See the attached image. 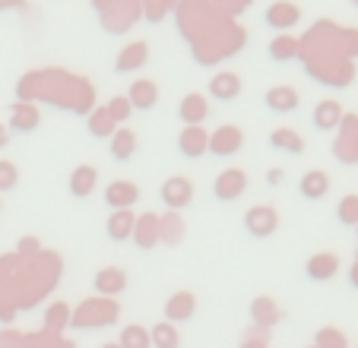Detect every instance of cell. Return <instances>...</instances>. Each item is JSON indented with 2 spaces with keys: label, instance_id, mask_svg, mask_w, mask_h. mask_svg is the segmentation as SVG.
<instances>
[{
  "label": "cell",
  "instance_id": "cell-1",
  "mask_svg": "<svg viewBox=\"0 0 358 348\" xmlns=\"http://www.w3.org/2000/svg\"><path fill=\"white\" fill-rule=\"evenodd\" d=\"M279 225V212L273 206H254L244 215V228H248L254 238H270Z\"/></svg>",
  "mask_w": 358,
  "mask_h": 348
},
{
  "label": "cell",
  "instance_id": "cell-2",
  "mask_svg": "<svg viewBox=\"0 0 358 348\" xmlns=\"http://www.w3.org/2000/svg\"><path fill=\"white\" fill-rule=\"evenodd\" d=\"M244 190H248V174H244L241 168H229V171H222L216 177V184H213V194H216L222 203L238 200Z\"/></svg>",
  "mask_w": 358,
  "mask_h": 348
},
{
  "label": "cell",
  "instance_id": "cell-3",
  "mask_svg": "<svg viewBox=\"0 0 358 348\" xmlns=\"http://www.w3.org/2000/svg\"><path fill=\"white\" fill-rule=\"evenodd\" d=\"M134 244L140 250H152L156 247L159 241H162V225H159V219L152 212L149 215H140V219H136V225H134Z\"/></svg>",
  "mask_w": 358,
  "mask_h": 348
},
{
  "label": "cell",
  "instance_id": "cell-4",
  "mask_svg": "<svg viewBox=\"0 0 358 348\" xmlns=\"http://www.w3.org/2000/svg\"><path fill=\"white\" fill-rule=\"evenodd\" d=\"M190 200H194V184L187 177H169L162 184V203L169 209H184L190 206Z\"/></svg>",
  "mask_w": 358,
  "mask_h": 348
},
{
  "label": "cell",
  "instance_id": "cell-5",
  "mask_svg": "<svg viewBox=\"0 0 358 348\" xmlns=\"http://www.w3.org/2000/svg\"><path fill=\"white\" fill-rule=\"evenodd\" d=\"M178 149H181L184 159H200L210 149V133L203 127H184L178 136Z\"/></svg>",
  "mask_w": 358,
  "mask_h": 348
},
{
  "label": "cell",
  "instance_id": "cell-6",
  "mask_svg": "<svg viewBox=\"0 0 358 348\" xmlns=\"http://www.w3.org/2000/svg\"><path fill=\"white\" fill-rule=\"evenodd\" d=\"M241 146H244V133L238 127H229V124H225V127H219L216 133L210 136V149H206V152H213V155H235Z\"/></svg>",
  "mask_w": 358,
  "mask_h": 348
},
{
  "label": "cell",
  "instance_id": "cell-7",
  "mask_svg": "<svg viewBox=\"0 0 358 348\" xmlns=\"http://www.w3.org/2000/svg\"><path fill=\"white\" fill-rule=\"evenodd\" d=\"M178 114H181V121L187 124V127H200L203 121H206V114H210V101H206V95H184L181 99V108H178Z\"/></svg>",
  "mask_w": 358,
  "mask_h": 348
},
{
  "label": "cell",
  "instance_id": "cell-8",
  "mask_svg": "<svg viewBox=\"0 0 358 348\" xmlns=\"http://www.w3.org/2000/svg\"><path fill=\"white\" fill-rule=\"evenodd\" d=\"M136 200H140V187L130 181H115L105 190V203H108L111 209H130Z\"/></svg>",
  "mask_w": 358,
  "mask_h": 348
},
{
  "label": "cell",
  "instance_id": "cell-9",
  "mask_svg": "<svg viewBox=\"0 0 358 348\" xmlns=\"http://www.w3.org/2000/svg\"><path fill=\"white\" fill-rule=\"evenodd\" d=\"M194 307H196V298L190 291H178L165 301V320L169 323H184L194 317Z\"/></svg>",
  "mask_w": 358,
  "mask_h": 348
},
{
  "label": "cell",
  "instance_id": "cell-10",
  "mask_svg": "<svg viewBox=\"0 0 358 348\" xmlns=\"http://www.w3.org/2000/svg\"><path fill=\"white\" fill-rule=\"evenodd\" d=\"M127 101H130V108H136V111H149V108H156V101H159L156 82L152 80H136L134 86H130V92H127Z\"/></svg>",
  "mask_w": 358,
  "mask_h": 348
},
{
  "label": "cell",
  "instance_id": "cell-11",
  "mask_svg": "<svg viewBox=\"0 0 358 348\" xmlns=\"http://www.w3.org/2000/svg\"><path fill=\"white\" fill-rule=\"evenodd\" d=\"M134 225H136L134 209H115V212L108 215V222H105L111 241H127V238L134 235Z\"/></svg>",
  "mask_w": 358,
  "mask_h": 348
},
{
  "label": "cell",
  "instance_id": "cell-12",
  "mask_svg": "<svg viewBox=\"0 0 358 348\" xmlns=\"http://www.w3.org/2000/svg\"><path fill=\"white\" fill-rule=\"evenodd\" d=\"M264 101H266V108L270 111H279V114H292V111H298V92L292 86H273L270 92L264 95Z\"/></svg>",
  "mask_w": 358,
  "mask_h": 348
},
{
  "label": "cell",
  "instance_id": "cell-13",
  "mask_svg": "<svg viewBox=\"0 0 358 348\" xmlns=\"http://www.w3.org/2000/svg\"><path fill=\"white\" fill-rule=\"evenodd\" d=\"M136 152V133L130 127H117L111 133V159L115 161H130Z\"/></svg>",
  "mask_w": 358,
  "mask_h": 348
},
{
  "label": "cell",
  "instance_id": "cell-14",
  "mask_svg": "<svg viewBox=\"0 0 358 348\" xmlns=\"http://www.w3.org/2000/svg\"><path fill=\"white\" fill-rule=\"evenodd\" d=\"M298 7L295 3H289V0H279V3H273L270 10H266V22H270L273 29H279V32H285V29H292L298 22Z\"/></svg>",
  "mask_w": 358,
  "mask_h": 348
},
{
  "label": "cell",
  "instance_id": "cell-15",
  "mask_svg": "<svg viewBox=\"0 0 358 348\" xmlns=\"http://www.w3.org/2000/svg\"><path fill=\"white\" fill-rule=\"evenodd\" d=\"M210 95L216 101H231L241 95V76L238 73H219L216 80L210 82Z\"/></svg>",
  "mask_w": 358,
  "mask_h": 348
},
{
  "label": "cell",
  "instance_id": "cell-16",
  "mask_svg": "<svg viewBox=\"0 0 358 348\" xmlns=\"http://www.w3.org/2000/svg\"><path fill=\"white\" fill-rule=\"evenodd\" d=\"M124 285H127L124 269H101V273H95V291L99 295H117V291H124Z\"/></svg>",
  "mask_w": 358,
  "mask_h": 348
},
{
  "label": "cell",
  "instance_id": "cell-17",
  "mask_svg": "<svg viewBox=\"0 0 358 348\" xmlns=\"http://www.w3.org/2000/svg\"><path fill=\"white\" fill-rule=\"evenodd\" d=\"M95 177H99V174H95L92 165H80L73 174H70V194L80 196V200L89 196L95 190Z\"/></svg>",
  "mask_w": 358,
  "mask_h": 348
},
{
  "label": "cell",
  "instance_id": "cell-18",
  "mask_svg": "<svg viewBox=\"0 0 358 348\" xmlns=\"http://www.w3.org/2000/svg\"><path fill=\"white\" fill-rule=\"evenodd\" d=\"M41 124L38 108L32 105H13V117H10V130H20V133H29Z\"/></svg>",
  "mask_w": 358,
  "mask_h": 348
},
{
  "label": "cell",
  "instance_id": "cell-19",
  "mask_svg": "<svg viewBox=\"0 0 358 348\" xmlns=\"http://www.w3.org/2000/svg\"><path fill=\"white\" fill-rule=\"evenodd\" d=\"M149 342L156 348H181V335H178L175 323H156V326L149 329Z\"/></svg>",
  "mask_w": 358,
  "mask_h": 348
},
{
  "label": "cell",
  "instance_id": "cell-20",
  "mask_svg": "<svg viewBox=\"0 0 358 348\" xmlns=\"http://www.w3.org/2000/svg\"><path fill=\"white\" fill-rule=\"evenodd\" d=\"M327 190H330V177L324 171H308L301 177V196H308V200H320V196H327Z\"/></svg>",
  "mask_w": 358,
  "mask_h": 348
},
{
  "label": "cell",
  "instance_id": "cell-21",
  "mask_svg": "<svg viewBox=\"0 0 358 348\" xmlns=\"http://www.w3.org/2000/svg\"><path fill=\"white\" fill-rule=\"evenodd\" d=\"M270 143L276 149H282V152H292V155H301L304 152V140H301V133H295V130H289V127H279V130H273V136H270Z\"/></svg>",
  "mask_w": 358,
  "mask_h": 348
},
{
  "label": "cell",
  "instance_id": "cell-22",
  "mask_svg": "<svg viewBox=\"0 0 358 348\" xmlns=\"http://www.w3.org/2000/svg\"><path fill=\"white\" fill-rule=\"evenodd\" d=\"M250 314H254V320L260 323V326H276L279 323V310H276V301L273 298H257V301L250 304Z\"/></svg>",
  "mask_w": 358,
  "mask_h": 348
},
{
  "label": "cell",
  "instance_id": "cell-23",
  "mask_svg": "<svg viewBox=\"0 0 358 348\" xmlns=\"http://www.w3.org/2000/svg\"><path fill=\"white\" fill-rule=\"evenodd\" d=\"M143 64H146V45H143V41L124 48L121 57H117V70H121V73H127V70H140Z\"/></svg>",
  "mask_w": 358,
  "mask_h": 348
},
{
  "label": "cell",
  "instance_id": "cell-24",
  "mask_svg": "<svg viewBox=\"0 0 358 348\" xmlns=\"http://www.w3.org/2000/svg\"><path fill=\"white\" fill-rule=\"evenodd\" d=\"M117 345H121V348H152V342H149V329L136 326V323H134V326H124Z\"/></svg>",
  "mask_w": 358,
  "mask_h": 348
},
{
  "label": "cell",
  "instance_id": "cell-25",
  "mask_svg": "<svg viewBox=\"0 0 358 348\" xmlns=\"http://www.w3.org/2000/svg\"><path fill=\"white\" fill-rule=\"evenodd\" d=\"M117 124L111 121V114L105 111V108H95L92 114H89V133L92 136H111L115 133Z\"/></svg>",
  "mask_w": 358,
  "mask_h": 348
},
{
  "label": "cell",
  "instance_id": "cell-26",
  "mask_svg": "<svg viewBox=\"0 0 358 348\" xmlns=\"http://www.w3.org/2000/svg\"><path fill=\"white\" fill-rule=\"evenodd\" d=\"M336 124H339V105H336V101H320L317 111H314V127L333 130Z\"/></svg>",
  "mask_w": 358,
  "mask_h": 348
},
{
  "label": "cell",
  "instance_id": "cell-27",
  "mask_svg": "<svg viewBox=\"0 0 358 348\" xmlns=\"http://www.w3.org/2000/svg\"><path fill=\"white\" fill-rule=\"evenodd\" d=\"M336 273V256L333 254H317L314 260H308V275L311 279H330Z\"/></svg>",
  "mask_w": 358,
  "mask_h": 348
},
{
  "label": "cell",
  "instance_id": "cell-28",
  "mask_svg": "<svg viewBox=\"0 0 358 348\" xmlns=\"http://www.w3.org/2000/svg\"><path fill=\"white\" fill-rule=\"evenodd\" d=\"M105 111L111 114V121L115 124H124L130 117V101H127V95H115V99L105 105Z\"/></svg>",
  "mask_w": 358,
  "mask_h": 348
},
{
  "label": "cell",
  "instance_id": "cell-29",
  "mask_svg": "<svg viewBox=\"0 0 358 348\" xmlns=\"http://www.w3.org/2000/svg\"><path fill=\"white\" fill-rule=\"evenodd\" d=\"M270 54L276 57V61H289V57H295V38H289V35H279V38L270 45Z\"/></svg>",
  "mask_w": 358,
  "mask_h": 348
},
{
  "label": "cell",
  "instance_id": "cell-30",
  "mask_svg": "<svg viewBox=\"0 0 358 348\" xmlns=\"http://www.w3.org/2000/svg\"><path fill=\"white\" fill-rule=\"evenodd\" d=\"M314 348H345V339L336 333V329H320L317 345Z\"/></svg>",
  "mask_w": 358,
  "mask_h": 348
},
{
  "label": "cell",
  "instance_id": "cell-31",
  "mask_svg": "<svg viewBox=\"0 0 358 348\" xmlns=\"http://www.w3.org/2000/svg\"><path fill=\"white\" fill-rule=\"evenodd\" d=\"M16 181H20L16 165H10V161H0V190H13Z\"/></svg>",
  "mask_w": 358,
  "mask_h": 348
},
{
  "label": "cell",
  "instance_id": "cell-32",
  "mask_svg": "<svg viewBox=\"0 0 358 348\" xmlns=\"http://www.w3.org/2000/svg\"><path fill=\"white\" fill-rule=\"evenodd\" d=\"M355 209H358V200H343V206H339V219L352 222L355 219Z\"/></svg>",
  "mask_w": 358,
  "mask_h": 348
},
{
  "label": "cell",
  "instance_id": "cell-33",
  "mask_svg": "<svg viewBox=\"0 0 358 348\" xmlns=\"http://www.w3.org/2000/svg\"><path fill=\"white\" fill-rule=\"evenodd\" d=\"M282 181H285V171H282V168H273V171H266V184H270V187H279Z\"/></svg>",
  "mask_w": 358,
  "mask_h": 348
},
{
  "label": "cell",
  "instance_id": "cell-34",
  "mask_svg": "<svg viewBox=\"0 0 358 348\" xmlns=\"http://www.w3.org/2000/svg\"><path fill=\"white\" fill-rule=\"evenodd\" d=\"M7 143H10V133H7V127H3V124H0V149L7 146Z\"/></svg>",
  "mask_w": 358,
  "mask_h": 348
},
{
  "label": "cell",
  "instance_id": "cell-35",
  "mask_svg": "<svg viewBox=\"0 0 358 348\" xmlns=\"http://www.w3.org/2000/svg\"><path fill=\"white\" fill-rule=\"evenodd\" d=\"M244 348H266V342H260V345H244Z\"/></svg>",
  "mask_w": 358,
  "mask_h": 348
},
{
  "label": "cell",
  "instance_id": "cell-36",
  "mask_svg": "<svg viewBox=\"0 0 358 348\" xmlns=\"http://www.w3.org/2000/svg\"><path fill=\"white\" fill-rule=\"evenodd\" d=\"M101 348H121V345H117V342H111V345H101Z\"/></svg>",
  "mask_w": 358,
  "mask_h": 348
}]
</instances>
